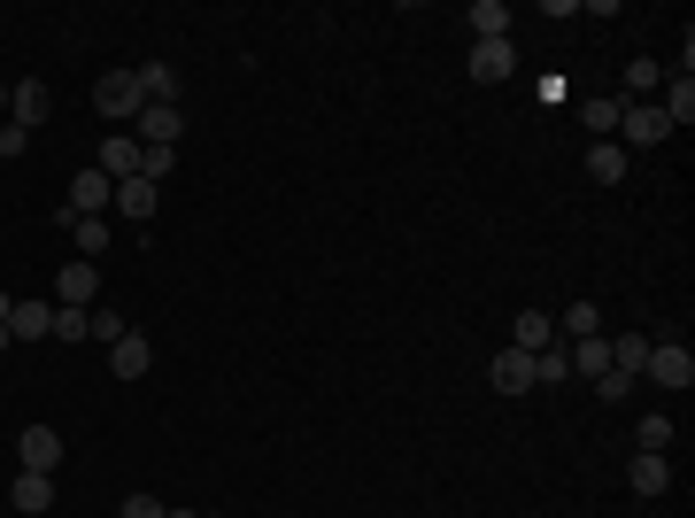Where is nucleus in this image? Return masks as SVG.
Here are the masks:
<instances>
[{
	"instance_id": "obj_1",
	"label": "nucleus",
	"mask_w": 695,
	"mask_h": 518,
	"mask_svg": "<svg viewBox=\"0 0 695 518\" xmlns=\"http://www.w3.org/2000/svg\"><path fill=\"white\" fill-rule=\"evenodd\" d=\"M93 109H101L109 124H124V132H132V124H140V109H148V93H140V70H109V78L93 86Z\"/></svg>"
},
{
	"instance_id": "obj_2",
	"label": "nucleus",
	"mask_w": 695,
	"mask_h": 518,
	"mask_svg": "<svg viewBox=\"0 0 695 518\" xmlns=\"http://www.w3.org/2000/svg\"><path fill=\"white\" fill-rule=\"evenodd\" d=\"M109 201H117V186H109V178H101L93 163H85V171L70 178V193H62V209H54V225H78V217H101Z\"/></svg>"
},
{
	"instance_id": "obj_3",
	"label": "nucleus",
	"mask_w": 695,
	"mask_h": 518,
	"mask_svg": "<svg viewBox=\"0 0 695 518\" xmlns=\"http://www.w3.org/2000/svg\"><path fill=\"white\" fill-rule=\"evenodd\" d=\"M642 379H657L665 395H688L695 387V356L681 341H649V363H642Z\"/></svg>"
},
{
	"instance_id": "obj_4",
	"label": "nucleus",
	"mask_w": 695,
	"mask_h": 518,
	"mask_svg": "<svg viewBox=\"0 0 695 518\" xmlns=\"http://www.w3.org/2000/svg\"><path fill=\"white\" fill-rule=\"evenodd\" d=\"M47 117H54V93H47V78H16V86H8V124L39 132Z\"/></svg>"
},
{
	"instance_id": "obj_5",
	"label": "nucleus",
	"mask_w": 695,
	"mask_h": 518,
	"mask_svg": "<svg viewBox=\"0 0 695 518\" xmlns=\"http://www.w3.org/2000/svg\"><path fill=\"white\" fill-rule=\"evenodd\" d=\"M16 472H62V434L54 426H23L16 434Z\"/></svg>"
},
{
	"instance_id": "obj_6",
	"label": "nucleus",
	"mask_w": 695,
	"mask_h": 518,
	"mask_svg": "<svg viewBox=\"0 0 695 518\" xmlns=\"http://www.w3.org/2000/svg\"><path fill=\"white\" fill-rule=\"evenodd\" d=\"M518 78V47L511 39H480L472 47V86H511Z\"/></svg>"
},
{
	"instance_id": "obj_7",
	"label": "nucleus",
	"mask_w": 695,
	"mask_h": 518,
	"mask_svg": "<svg viewBox=\"0 0 695 518\" xmlns=\"http://www.w3.org/2000/svg\"><path fill=\"white\" fill-rule=\"evenodd\" d=\"M618 132H626V148H665V140H673V124H665V109H657V101H626Z\"/></svg>"
},
{
	"instance_id": "obj_8",
	"label": "nucleus",
	"mask_w": 695,
	"mask_h": 518,
	"mask_svg": "<svg viewBox=\"0 0 695 518\" xmlns=\"http://www.w3.org/2000/svg\"><path fill=\"white\" fill-rule=\"evenodd\" d=\"M8 511L16 518H47L54 511V472H16V480H8Z\"/></svg>"
},
{
	"instance_id": "obj_9",
	"label": "nucleus",
	"mask_w": 695,
	"mask_h": 518,
	"mask_svg": "<svg viewBox=\"0 0 695 518\" xmlns=\"http://www.w3.org/2000/svg\"><path fill=\"white\" fill-rule=\"evenodd\" d=\"M109 371H117V379H148V371H155V341L124 326V341H109Z\"/></svg>"
},
{
	"instance_id": "obj_10",
	"label": "nucleus",
	"mask_w": 695,
	"mask_h": 518,
	"mask_svg": "<svg viewBox=\"0 0 695 518\" xmlns=\"http://www.w3.org/2000/svg\"><path fill=\"white\" fill-rule=\"evenodd\" d=\"M93 295H101V271L93 263H62L54 271V302L62 310H93Z\"/></svg>"
},
{
	"instance_id": "obj_11",
	"label": "nucleus",
	"mask_w": 695,
	"mask_h": 518,
	"mask_svg": "<svg viewBox=\"0 0 695 518\" xmlns=\"http://www.w3.org/2000/svg\"><path fill=\"white\" fill-rule=\"evenodd\" d=\"M93 171L109 178V186H124V178H140V140H132V132H117V140H101V156H93Z\"/></svg>"
},
{
	"instance_id": "obj_12",
	"label": "nucleus",
	"mask_w": 695,
	"mask_h": 518,
	"mask_svg": "<svg viewBox=\"0 0 695 518\" xmlns=\"http://www.w3.org/2000/svg\"><path fill=\"white\" fill-rule=\"evenodd\" d=\"M626 480H634V496H665V488H673V457H665V449H634Z\"/></svg>"
},
{
	"instance_id": "obj_13",
	"label": "nucleus",
	"mask_w": 695,
	"mask_h": 518,
	"mask_svg": "<svg viewBox=\"0 0 695 518\" xmlns=\"http://www.w3.org/2000/svg\"><path fill=\"white\" fill-rule=\"evenodd\" d=\"M511 348H518V356L556 348V318H548V310H518V318H511Z\"/></svg>"
},
{
	"instance_id": "obj_14",
	"label": "nucleus",
	"mask_w": 695,
	"mask_h": 518,
	"mask_svg": "<svg viewBox=\"0 0 695 518\" xmlns=\"http://www.w3.org/2000/svg\"><path fill=\"white\" fill-rule=\"evenodd\" d=\"M178 132H185V109H140V124H132L140 148H178Z\"/></svg>"
},
{
	"instance_id": "obj_15",
	"label": "nucleus",
	"mask_w": 695,
	"mask_h": 518,
	"mask_svg": "<svg viewBox=\"0 0 695 518\" xmlns=\"http://www.w3.org/2000/svg\"><path fill=\"white\" fill-rule=\"evenodd\" d=\"M155 201H163V186H155V178H124L109 209H124V225H148V217H155Z\"/></svg>"
},
{
	"instance_id": "obj_16",
	"label": "nucleus",
	"mask_w": 695,
	"mask_h": 518,
	"mask_svg": "<svg viewBox=\"0 0 695 518\" xmlns=\"http://www.w3.org/2000/svg\"><path fill=\"white\" fill-rule=\"evenodd\" d=\"M8 341H54V302H16Z\"/></svg>"
},
{
	"instance_id": "obj_17",
	"label": "nucleus",
	"mask_w": 695,
	"mask_h": 518,
	"mask_svg": "<svg viewBox=\"0 0 695 518\" xmlns=\"http://www.w3.org/2000/svg\"><path fill=\"white\" fill-rule=\"evenodd\" d=\"M657 109H665V124H673V132H688V124H695V78H688V70H681V78H665V101H657Z\"/></svg>"
},
{
	"instance_id": "obj_18",
	"label": "nucleus",
	"mask_w": 695,
	"mask_h": 518,
	"mask_svg": "<svg viewBox=\"0 0 695 518\" xmlns=\"http://www.w3.org/2000/svg\"><path fill=\"white\" fill-rule=\"evenodd\" d=\"M495 387H503V395H533V356H518V348L503 341L495 348Z\"/></svg>"
},
{
	"instance_id": "obj_19",
	"label": "nucleus",
	"mask_w": 695,
	"mask_h": 518,
	"mask_svg": "<svg viewBox=\"0 0 695 518\" xmlns=\"http://www.w3.org/2000/svg\"><path fill=\"white\" fill-rule=\"evenodd\" d=\"M618 117H626V101H618V93H587V101H580V124H587L595 140H611V132H618Z\"/></svg>"
},
{
	"instance_id": "obj_20",
	"label": "nucleus",
	"mask_w": 695,
	"mask_h": 518,
	"mask_svg": "<svg viewBox=\"0 0 695 518\" xmlns=\"http://www.w3.org/2000/svg\"><path fill=\"white\" fill-rule=\"evenodd\" d=\"M140 93H148V109H178V70L171 62H140Z\"/></svg>"
},
{
	"instance_id": "obj_21",
	"label": "nucleus",
	"mask_w": 695,
	"mask_h": 518,
	"mask_svg": "<svg viewBox=\"0 0 695 518\" xmlns=\"http://www.w3.org/2000/svg\"><path fill=\"white\" fill-rule=\"evenodd\" d=\"M657 86H665V62H657V54H634V62H626V86H618V101H642V93H657Z\"/></svg>"
},
{
	"instance_id": "obj_22",
	"label": "nucleus",
	"mask_w": 695,
	"mask_h": 518,
	"mask_svg": "<svg viewBox=\"0 0 695 518\" xmlns=\"http://www.w3.org/2000/svg\"><path fill=\"white\" fill-rule=\"evenodd\" d=\"M587 178H595V186H618V178H626V148H618V140H595V148H587Z\"/></svg>"
},
{
	"instance_id": "obj_23",
	"label": "nucleus",
	"mask_w": 695,
	"mask_h": 518,
	"mask_svg": "<svg viewBox=\"0 0 695 518\" xmlns=\"http://www.w3.org/2000/svg\"><path fill=\"white\" fill-rule=\"evenodd\" d=\"M564 356H572V371H580V379H603V371H611V341H603V333H587V341H572Z\"/></svg>"
},
{
	"instance_id": "obj_24",
	"label": "nucleus",
	"mask_w": 695,
	"mask_h": 518,
	"mask_svg": "<svg viewBox=\"0 0 695 518\" xmlns=\"http://www.w3.org/2000/svg\"><path fill=\"white\" fill-rule=\"evenodd\" d=\"M649 341H657V333H618V341H611V371L642 379V363H649Z\"/></svg>"
},
{
	"instance_id": "obj_25",
	"label": "nucleus",
	"mask_w": 695,
	"mask_h": 518,
	"mask_svg": "<svg viewBox=\"0 0 695 518\" xmlns=\"http://www.w3.org/2000/svg\"><path fill=\"white\" fill-rule=\"evenodd\" d=\"M464 23H472L480 39H511V8H503V0H472V8H464Z\"/></svg>"
},
{
	"instance_id": "obj_26",
	"label": "nucleus",
	"mask_w": 695,
	"mask_h": 518,
	"mask_svg": "<svg viewBox=\"0 0 695 518\" xmlns=\"http://www.w3.org/2000/svg\"><path fill=\"white\" fill-rule=\"evenodd\" d=\"M109 232H117L109 217H78V225H70V240H78V263H93V256L109 248Z\"/></svg>"
},
{
	"instance_id": "obj_27",
	"label": "nucleus",
	"mask_w": 695,
	"mask_h": 518,
	"mask_svg": "<svg viewBox=\"0 0 695 518\" xmlns=\"http://www.w3.org/2000/svg\"><path fill=\"white\" fill-rule=\"evenodd\" d=\"M564 379H572V356L564 348H541L533 356V387H564Z\"/></svg>"
},
{
	"instance_id": "obj_28",
	"label": "nucleus",
	"mask_w": 695,
	"mask_h": 518,
	"mask_svg": "<svg viewBox=\"0 0 695 518\" xmlns=\"http://www.w3.org/2000/svg\"><path fill=\"white\" fill-rule=\"evenodd\" d=\"M634 449H673V418H665V410H649V418L634 426Z\"/></svg>"
},
{
	"instance_id": "obj_29",
	"label": "nucleus",
	"mask_w": 695,
	"mask_h": 518,
	"mask_svg": "<svg viewBox=\"0 0 695 518\" xmlns=\"http://www.w3.org/2000/svg\"><path fill=\"white\" fill-rule=\"evenodd\" d=\"M564 333H572V341L603 333V310H595V302H572V310H564Z\"/></svg>"
},
{
	"instance_id": "obj_30",
	"label": "nucleus",
	"mask_w": 695,
	"mask_h": 518,
	"mask_svg": "<svg viewBox=\"0 0 695 518\" xmlns=\"http://www.w3.org/2000/svg\"><path fill=\"white\" fill-rule=\"evenodd\" d=\"M85 341H124V318L117 310H85Z\"/></svg>"
},
{
	"instance_id": "obj_31",
	"label": "nucleus",
	"mask_w": 695,
	"mask_h": 518,
	"mask_svg": "<svg viewBox=\"0 0 695 518\" xmlns=\"http://www.w3.org/2000/svg\"><path fill=\"white\" fill-rule=\"evenodd\" d=\"M171 163H178V148H140V178H155V186H163V178H171Z\"/></svg>"
},
{
	"instance_id": "obj_32",
	"label": "nucleus",
	"mask_w": 695,
	"mask_h": 518,
	"mask_svg": "<svg viewBox=\"0 0 695 518\" xmlns=\"http://www.w3.org/2000/svg\"><path fill=\"white\" fill-rule=\"evenodd\" d=\"M54 341H85V310H62L54 302Z\"/></svg>"
},
{
	"instance_id": "obj_33",
	"label": "nucleus",
	"mask_w": 695,
	"mask_h": 518,
	"mask_svg": "<svg viewBox=\"0 0 695 518\" xmlns=\"http://www.w3.org/2000/svg\"><path fill=\"white\" fill-rule=\"evenodd\" d=\"M595 395H603V402H618V395H634V379H626V371H603V379H595Z\"/></svg>"
},
{
	"instance_id": "obj_34",
	"label": "nucleus",
	"mask_w": 695,
	"mask_h": 518,
	"mask_svg": "<svg viewBox=\"0 0 695 518\" xmlns=\"http://www.w3.org/2000/svg\"><path fill=\"white\" fill-rule=\"evenodd\" d=\"M117 518H171V511H163L155 496H124V511H117Z\"/></svg>"
},
{
	"instance_id": "obj_35",
	"label": "nucleus",
	"mask_w": 695,
	"mask_h": 518,
	"mask_svg": "<svg viewBox=\"0 0 695 518\" xmlns=\"http://www.w3.org/2000/svg\"><path fill=\"white\" fill-rule=\"evenodd\" d=\"M23 148H31V132L23 124H0V156H23Z\"/></svg>"
},
{
	"instance_id": "obj_36",
	"label": "nucleus",
	"mask_w": 695,
	"mask_h": 518,
	"mask_svg": "<svg viewBox=\"0 0 695 518\" xmlns=\"http://www.w3.org/2000/svg\"><path fill=\"white\" fill-rule=\"evenodd\" d=\"M8 318H16V295H0V333H8Z\"/></svg>"
},
{
	"instance_id": "obj_37",
	"label": "nucleus",
	"mask_w": 695,
	"mask_h": 518,
	"mask_svg": "<svg viewBox=\"0 0 695 518\" xmlns=\"http://www.w3.org/2000/svg\"><path fill=\"white\" fill-rule=\"evenodd\" d=\"M0 124H8V86H0Z\"/></svg>"
},
{
	"instance_id": "obj_38",
	"label": "nucleus",
	"mask_w": 695,
	"mask_h": 518,
	"mask_svg": "<svg viewBox=\"0 0 695 518\" xmlns=\"http://www.w3.org/2000/svg\"><path fill=\"white\" fill-rule=\"evenodd\" d=\"M0 356H8V333H0Z\"/></svg>"
},
{
	"instance_id": "obj_39",
	"label": "nucleus",
	"mask_w": 695,
	"mask_h": 518,
	"mask_svg": "<svg viewBox=\"0 0 695 518\" xmlns=\"http://www.w3.org/2000/svg\"><path fill=\"white\" fill-rule=\"evenodd\" d=\"M8 518H16V511H8Z\"/></svg>"
}]
</instances>
